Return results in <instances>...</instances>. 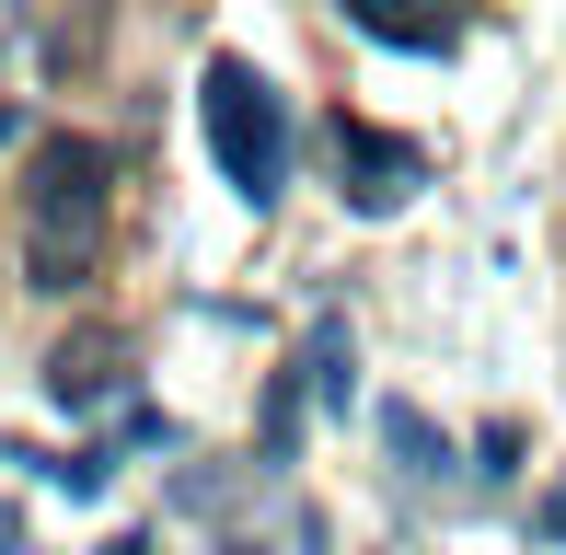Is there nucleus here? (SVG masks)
Masks as SVG:
<instances>
[{
    "mask_svg": "<svg viewBox=\"0 0 566 555\" xmlns=\"http://www.w3.org/2000/svg\"><path fill=\"white\" fill-rule=\"evenodd\" d=\"M105 209H116V163H105V139H82V128H59V139H35V186H23V220H35V290H82L93 278V243H105Z\"/></svg>",
    "mask_w": 566,
    "mask_h": 555,
    "instance_id": "obj_1",
    "label": "nucleus"
},
{
    "mask_svg": "<svg viewBox=\"0 0 566 555\" xmlns=\"http://www.w3.org/2000/svg\"><path fill=\"white\" fill-rule=\"evenodd\" d=\"M197 128H209V150H220V186L243 197V209H277V186H290V105H277L266 70L254 59H209Z\"/></svg>",
    "mask_w": 566,
    "mask_h": 555,
    "instance_id": "obj_2",
    "label": "nucleus"
},
{
    "mask_svg": "<svg viewBox=\"0 0 566 555\" xmlns=\"http://www.w3.org/2000/svg\"><path fill=\"white\" fill-rule=\"evenodd\" d=\"M417 186H428V150L417 139L370 128V116H336V197H347L358 220H394Z\"/></svg>",
    "mask_w": 566,
    "mask_h": 555,
    "instance_id": "obj_3",
    "label": "nucleus"
},
{
    "mask_svg": "<svg viewBox=\"0 0 566 555\" xmlns=\"http://www.w3.org/2000/svg\"><path fill=\"white\" fill-rule=\"evenodd\" d=\"M127 394V336H59L46 347V406L59 417H105Z\"/></svg>",
    "mask_w": 566,
    "mask_h": 555,
    "instance_id": "obj_4",
    "label": "nucleus"
},
{
    "mask_svg": "<svg viewBox=\"0 0 566 555\" xmlns=\"http://www.w3.org/2000/svg\"><path fill=\"white\" fill-rule=\"evenodd\" d=\"M347 23L370 46H394V59H451L462 46V23L440 12V0H347Z\"/></svg>",
    "mask_w": 566,
    "mask_h": 555,
    "instance_id": "obj_5",
    "label": "nucleus"
},
{
    "mask_svg": "<svg viewBox=\"0 0 566 555\" xmlns=\"http://www.w3.org/2000/svg\"><path fill=\"white\" fill-rule=\"evenodd\" d=\"M301 383H313V406H324V417H347V394H358V347H347V324H336V313L301 336Z\"/></svg>",
    "mask_w": 566,
    "mask_h": 555,
    "instance_id": "obj_6",
    "label": "nucleus"
},
{
    "mask_svg": "<svg viewBox=\"0 0 566 555\" xmlns=\"http://www.w3.org/2000/svg\"><path fill=\"white\" fill-rule=\"evenodd\" d=\"M381 440H394L405 474H440V463H451V440L428 428V406H381Z\"/></svg>",
    "mask_w": 566,
    "mask_h": 555,
    "instance_id": "obj_7",
    "label": "nucleus"
},
{
    "mask_svg": "<svg viewBox=\"0 0 566 555\" xmlns=\"http://www.w3.org/2000/svg\"><path fill=\"white\" fill-rule=\"evenodd\" d=\"M301 406H313L301 359H290V370H266V463H290V451H301Z\"/></svg>",
    "mask_w": 566,
    "mask_h": 555,
    "instance_id": "obj_8",
    "label": "nucleus"
},
{
    "mask_svg": "<svg viewBox=\"0 0 566 555\" xmlns=\"http://www.w3.org/2000/svg\"><path fill=\"white\" fill-rule=\"evenodd\" d=\"M35 474H46L59 498H105V486H116V451H59V463H35Z\"/></svg>",
    "mask_w": 566,
    "mask_h": 555,
    "instance_id": "obj_9",
    "label": "nucleus"
},
{
    "mask_svg": "<svg viewBox=\"0 0 566 555\" xmlns=\"http://www.w3.org/2000/svg\"><path fill=\"white\" fill-rule=\"evenodd\" d=\"M532 533H544V544H566V474L544 486V521H532Z\"/></svg>",
    "mask_w": 566,
    "mask_h": 555,
    "instance_id": "obj_10",
    "label": "nucleus"
},
{
    "mask_svg": "<svg viewBox=\"0 0 566 555\" xmlns=\"http://www.w3.org/2000/svg\"><path fill=\"white\" fill-rule=\"evenodd\" d=\"M0 555H35V544H23V510H12V498H0Z\"/></svg>",
    "mask_w": 566,
    "mask_h": 555,
    "instance_id": "obj_11",
    "label": "nucleus"
},
{
    "mask_svg": "<svg viewBox=\"0 0 566 555\" xmlns=\"http://www.w3.org/2000/svg\"><path fill=\"white\" fill-rule=\"evenodd\" d=\"M105 555H150V533H116V544H105Z\"/></svg>",
    "mask_w": 566,
    "mask_h": 555,
    "instance_id": "obj_12",
    "label": "nucleus"
},
{
    "mask_svg": "<svg viewBox=\"0 0 566 555\" xmlns=\"http://www.w3.org/2000/svg\"><path fill=\"white\" fill-rule=\"evenodd\" d=\"M12 139H23V116H12V105H0V150H12Z\"/></svg>",
    "mask_w": 566,
    "mask_h": 555,
    "instance_id": "obj_13",
    "label": "nucleus"
},
{
    "mask_svg": "<svg viewBox=\"0 0 566 555\" xmlns=\"http://www.w3.org/2000/svg\"><path fill=\"white\" fill-rule=\"evenodd\" d=\"M220 555H266V544H220Z\"/></svg>",
    "mask_w": 566,
    "mask_h": 555,
    "instance_id": "obj_14",
    "label": "nucleus"
}]
</instances>
